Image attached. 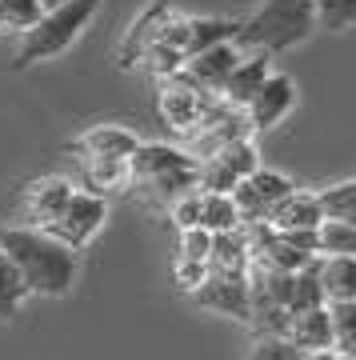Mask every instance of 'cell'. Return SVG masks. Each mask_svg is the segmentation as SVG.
<instances>
[{
  "label": "cell",
  "instance_id": "8992f818",
  "mask_svg": "<svg viewBox=\"0 0 356 360\" xmlns=\"http://www.w3.org/2000/svg\"><path fill=\"white\" fill-rule=\"evenodd\" d=\"M189 296L201 309L217 312V316L248 324V309H253V300H248V272H212L208 269V276Z\"/></svg>",
  "mask_w": 356,
  "mask_h": 360
},
{
  "label": "cell",
  "instance_id": "4dcf8cb0",
  "mask_svg": "<svg viewBox=\"0 0 356 360\" xmlns=\"http://www.w3.org/2000/svg\"><path fill=\"white\" fill-rule=\"evenodd\" d=\"M168 220L180 229H192V224H201V188H189V193H180L177 200H168Z\"/></svg>",
  "mask_w": 356,
  "mask_h": 360
},
{
  "label": "cell",
  "instance_id": "ba28073f",
  "mask_svg": "<svg viewBox=\"0 0 356 360\" xmlns=\"http://www.w3.org/2000/svg\"><path fill=\"white\" fill-rule=\"evenodd\" d=\"M296 184L284 172H276V168H256V172H248L244 180H236V188H232V200H236V212H241L244 224H253V220H265V212L272 205H276L284 193H293Z\"/></svg>",
  "mask_w": 356,
  "mask_h": 360
},
{
  "label": "cell",
  "instance_id": "9a60e30c",
  "mask_svg": "<svg viewBox=\"0 0 356 360\" xmlns=\"http://www.w3.org/2000/svg\"><path fill=\"white\" fill-rule=\"evenodd\" d=\"M77 160V188H84V193L92 196H108L113 193H125L128 184H132V176H128V160H104V156H72Z\"/></svg>",
  "mask_w": 356,
  "mask_h": 360
},
{
  "label": "cell",
  "instance_id": "3957f363",
  "mask_svg": "<svg viewBox=\"0 0 356 360\" xmlns=\"http://www.w3.org/2000/svg\"><path fill=\"white\" fill-rule=\"evenodd\" d=\"M96 13H101V0H64L56 8H44L37 25L28 28V32H20L13 68L49 65V60L64 56V52L84 37V28L92 25Z\"/></svg>",
  "mask_w": 356,
  "mask_h": 360
},
{
  "label": "cell",
  "instance_id": "e575fe53",
  "mask_svg": "<svg viewBox=\"0 0 356 360\" xmlns=\"http://www.w3.org/2000/svg\"><path fill=\"white\" fill-rule=\"evenodd\" d=\"M56 4H64V0H40V8H56Z\"/></svg>",
  "mask_w": 356,
  "mask_h": 360
},
{
  "label": "cell",
  "instance_id": "277c9868",
  "mask_svg": "<svg viewBox=\"0 0 356 360\" xmlns=\"http://www.w3.org/2000/svg\"><path fill=\"white\" fill-rule=\"evenodd\" d=\"M104 220H108V200L84 193V188H72V196H68L61 212L44 224V232L56 236L61 245H68L72 252H84V248L96 240V232L104 229Z\"/></svg>",
  "mask_w": 356,
  "mask_h": 360
},
{
  "label": "cell",
  "instance_id": "ac0fdd59",
  "mask_svg": "<svg viewBox=\"0 0 356 360\" xmlns=\"http://www.w3.org/2000/svg\"><path fill=\"white\" fill-rule=\"evenodd\" d=\"M253 264V248H248V232L229 229V232H212V252H208V269L212 272H248Z\"/></svg>",
  "mask_w": 356,
  "mask_h": 360
},
{
  "label": "cell",
  "instance_id": "7a4b0ae2",
  "mask_svg": "<svg viewBox=\"0 0 356 360\" xmlns=\"http://www.w3.org/2000/svg\"><path fill=\"white\" fill-rule=\"evenodd\" d=\"M312 32H320L312 0H265L248 20H241L232 44L241 52L280 56V52H293L296 44H305Z\"/></svg>",
  "mask_w": 356,
  "mask_h": 360
},
{
  "label": "cell",
  "instance_id": "f1b7e54d",
  "mask_svg": "<svg viewBox=\"0 0 356 360\" xmlns=\"http://www.w3.org/2000/svg\"><path fill=\"white\" fill-rule=\"evenodd\" d=\"M0 13H4V28L8 32H28L40 20V0H0Z\"/></svg>",
  "mask_w": 356,
  "mask_h": 360
},
{
  "label": "cell",
  "instance_id": "83f0119b",
  "mask_svg": "<svg viewBox=\"0 0 356 360\" xmlns=\"http://www.w3.org/2000/svg\"><path fill=\"white\" fill-rule=\"evenodd\" d=\"M317 28L324 32H348L356 25V0H312Z\"/></svg>",
  "mask_w": 356,
  "mask_h": 360
},
{
  "label": "cell",
  "instance_id": "4316f807",
  "mask_svg": "<svg viewBox=\"0 0 356 360\" xmlns=\"http://www.w3.org/2000/svg\"><path fill=\"white\" fill-rule=\"evenodd\" d=\"M25 300H28V292H25V284H20V276H16L13 260L0 252V321H13Z\"/></svg>",
  "mask_w": 356,
  "mask_h": 360
},
{
  "label": "cell",
  "instance_id": "836d02e7",
  "mask_svg": "<svg viewBox=\"0 0 356 360\" xmlns=\"http://www.w3.org/2000/svg\"><path fill=\"white\" fill-rule=\"evenodd\" d=\"M300 360H352V356H341L336 348H308V352H300Z\"/></svg>",
  "mask_w": 356,
  "mask_h": 360
},
{
  "label": "cell",
  "instance_id": "ffe728a7",
  "mask_svg": "<svg viewBox=\"0 0 356 360\" xmlns=\"http://www.w3.org/2000/svg\"><path fill=\"white\" fill-rule=\"evenodd\" d=\"M288 340L296 348H332V328H329V304L320 309H308V312H296L288 321Z\"/></svg>",
  "mask_w": 356,
  "mask_h": 360
},
{
  "label": "cell",
  "instance_id": "484cf974",
  "mask_svg": "<svg viewBox=\"0 0 356 360\" xmlns=\"http://www.w3.org/2000/svg\"><path fill=\"white\" fill-rule=\"evenodd\" d=\"M317 252H341V257H356V224L348 220H320L317 229Z\"/></svg>",
  "mask_w": 356,
  "mask_h": 360
},
{
  "label": "cell",
  "instance_id": "4fadbf2b",
  "mask_svg": "<svg viewBox=\"0 0 356 360\" xmlns=\"http://www.w3.org/2000/svg\"><path fill=\"white\" fill-rule=\"evenodd\" d=\"M140 136L125 124H92L84 136L68 144L64 153L68 156H104V160H128V156L136 153Z\"/></svg>",
  "mask_w": 356,
  "mask_h": 360
},
{
  "label": "cell",
  "instance_id": "e0dca14e",
  "mask_svg": "<svg viewBox=\"0 0 356 360\" xmlns=\"http://www.w3.org/2000/svg\"><path fill=\"white\" fill-rule=\"evenodd\" d=\"M317 281H320V292H324V304L356 300V257L317 252Z\"/></svg>",
  "mask_w": 356,
  "mask_h": 360
},
{
  "label": "cell",
  "instance_id": "7c38bea8",
  "mask_svg": "<svg viewBox=\"0 0 356 360\" xmlns=\"http://www.w3.org/2000/svg\"><path fill=\"white\" fill-rule=\"evenodd\" d=\"M320 220H324L320 196H317V193H305V188L284 193L276 205L265 212V224H268V229H284V232H317Z\"/></svg>",
  "mask_w": 356,
  "mask_h": 360
},
{
  "label": "cell",
  "instance_id": "d6986e66",
  "mask_svg": "<svg viewBox=\"0 0 356 360\" xmlns=\"http://www.w3.org/2000/svg\"><path fill=\"white\" fill-rule=\"evenodd\" d=\"M236 28H241V20H232V16H189L184 56H196L212 44H229V40H236Z\"/></svg>",
  "mask_w": 356,
  "mask_h": 360
},
{
  "label": "cell",
  "instance_id": "d590c367",
  "mask_svg": "<svg viewBox=\"0 0 356 360\" xmlns=\"http://www.w3.org/2000/svg\"><path fill=\"white\" fill-rule=\"evenodd\" d=\"M0 32H8V28H4V13H0Z\"/></svg>",
  "mask_w": 356,
  "mask_h": 360
},
{
  "label": "cell",
  "instance_id": "30bf717a",
  "mask_svg": "<svg viewBox=\"0 0 356 360\" xmlns=\"http://www.w3.org/2000/svg\"><path fill=\"white\" fill-rule=\"evenodd\" d=\"M72 180L68 176H40L28 180L20 188V220L16 224H32V229H44L56 212L64 208V200L72 196Z\"/></svg>",
  "mask_w": 356,
  "mask_h": 360
},
{
  "label": "cell",
  "instance_id": "d4e9b609",
  "mask_svg": "<svg viewBox=\"0 0 356 360\" xmlns=\"http://www.w3.org/2000/svg\"><path fill=\"white\" fill-rule=\"evenodd\" d=\"M320 208L329 220H348L356 224V180H341V184H329L320 188Z\"/></svg>",
  "mask_w": 356,
  "mask_h": 360
},
{
  "label": "cell",
  "instance_id": "1f68e13d",
  "mask_svg": "<svg viewBox=\"0 0 356 360\" xmlns=\"http://www.w3.org/2000/svg\"><path fill=\"white\" fill-rule=\"evenodd\" d=\"M305 348H296L288 336H256L248 360H300Z\"/></svg>",
  "mask_w": 356,
  "mask_h": 360
},
{
  "label": "cell",
  "instance_id": "603a6c76",
  "mask_svg": "<svg viewBox=\"0 0 356 360\" xmlns=\"http://www.w3.org/2000/svg\"><path fill=\"white\" fill-rule=\"evenodd\" d=\"M324 304V292H320V281H317V257L308 260L305 269L293 272V292H288V312H308V309H320Z\"/></svg>",
  "mask_w": 356,
  "mask_h": 360
},
{
  "label": "cell",
  "instance_id": "cb8c5ba5",
  "mask_svg": "<svg viewBox=\"0 0 356 360\" xmlns=\"http://www.w3.org/2000/svg\"><path fill=\"white\" fill-rule=\"evenodd\" d=\"M212 160H220V165L229 168L236 180H244L248 172H256V168H260V148H256V136H241V141L224 144L220 153H212Z\"/></svg>",
  "mask_w": 356,
  "mask_h": 360
},
{
  "label": "cell",
  "instance_id": "5bb4252c",
  "mask_svg": "<svg viewBox=\"0 0 356 360\" xmlns=\"http://www.w3.org/2000/svg\"><path fill=\"white\" fill-rule=\"evenodd\" d=\"M196 165V156L180 144H168V141H140L136 153L128 156V176L132 184L136 180H148V176H160V172H172V168H189Z\"/></svg>",
  "mask_w": 356,
  "mask_h": 360
},
{
  "label": "cell",
  "instance_id": "9c48e42d",
  "mask_svg": "<svg viewBox=\"0 0 356 360\" xmlns=\"http://www.w3.org/2000/svg\"><path fill=\"white\" fill-rule=\"evenodd\" d=\"M180 8H172L168 0H153L148 8H140L136 16H132V25H128V32L120 37V49H116V60H120V68L125 72H132V68L140 65V56L153 49L156 40H160V32H165V25L177 16Z\"/></svg>",
  "mask_w": 356,
  "mask_h": 360
},
{
  "label": "cell",
  "instance_id": "52a82bcc",
  "mask_svg": "<svg viewBox=\"0 0 356 360\" xmlns=\"http://www.w3.org/2000/svg\"><path fill=\"white\" fill-rule=\"evenodd\" d=\"M296 108V80L284 72H268L265 84L253 92V101L244 104V120L253 132H272L280 120H288Z\"/></svg>",
  "mask_w": 356,
  "mask_h": 360
},
{
  "label": "cell",
  "instance_id": "7402d4cb",
  "mask_svg": "<svg viewBox=\"0 0 356 360\" xmlns=\"http://www.w3.org/2000/svg\"><path fill=\"white\" fill-rule=\"evenodd\" d=\"M329 328H332V348L341 356L356 360V300H336V304H329Z\"/></svg>",
  "mask_w": 356,
  "mask_h": 360
},
{
  "label": "cell",
  "instance_id": "5b68a950",
  "mask_svg": "<svg viewBox=\"0 0 356 360\" xmlns=\"http://www.w3.org/2000/svg\"><path fill=\"white\" fill-rule=\"evenodd\" d=\"M212 101H217L212 92L192 89L180 72L168 80H156V112H160V120L177 136H192V132L201 129V120H204V112H208Z\"/></svg>",
  "mask_w": 356,
  "mask_h": 360
},
{
  "label": "cell",
  "instance_id": "6da1fadb",
  "mask_svg": "<svg viewBox=\"0 0 356 360\" xmlns=\"http://www.w3.org/2000/svg\"><path fill=\"white\" fill-rule=\"evenodd\" d=\"M0 252L13 260L28 296L61 300V296L72 292V284L80 276V252H72L56 236H49L44 229H32V224H4L0 229Z\"/></svg>",
  "mask_w": 356,
  "mask_h": 360
},
{
  "label": "cell",
  "instance_id": "44dd1931",
  "mask_svg": "<svg viewBox=\"0 0 356 360\" xmlns=\"http://www.w3.org/2000/svg\"><path fill=\"white\" fill-rule=\"evenodd\" d=\"M244 220L236 212V200L232 193H201V229L208 232H229L241 229Z\"/></svg>",
  "mask_w": 356,
  "mask_h": 360
},
{
  "label": "cell",
  "instance_id": "8fae6325",
  "mask_svg": "<svg viewBox=\"0 0 356 360\" xmlns=\"http://www.w3.org/2000/svg\"><path fill=\"white\" fill-rule=\"evenodd\" d=\"M244 52L236 49V44H212V49H204L196 52V56H189L184 60V68H180V77L189 80L192 89H201V92H212L217 96L220 84L229 80V72L236 68V60H241Z\"/></svg>",
  "mask_w": 356,
  "mask_h": 360
},
{
  "label": "cell",
  "instance_id": "2e32d148",
  "mask_svg": "<svg viewBox=\"0 0 356 360\" xmlns=\"http://www.w3.org/2000/svg\"><path fill=\"white\" fill-rule=\"evenodd\" d=\"M272 72V56H265V52H244L241 60H236V68L229 72V80L220 84V101L232 104V108H244V104L253 101V92L265 84V77Z\"/></svg>",
  "mask_w": 356,
  "mask_h": 360
},
{
  "label": "cell",
  "instance_id": "d6a6232c",
  "mask_svg": "<svg viewBox=\"0 0 356 360\" xmlns=\"http://www.w3.org/2000/svg\"><path fill=\"white\" fill-rule=\"evenodd\" d=\"M204 276H208V264H204V260H184V257L172 260V281H177L180 292H192Z\"/></svg>",
  "mask_w": 356,
  "mask_h": 360
},
{
  "label": "cell",
  "instance_id": "f546056e",
  "mask_svg": "<svg viewBox=\"0 0 356 360\" xmlns=\"http://www.w3.org/2000/svg\"><path fill=\"white\" fill-rule=\"evenodd\" d=\"M208 252H212V232L192 224V229H180L177 232V257L184 260H204L208 264Z\"/></svg>",
  "mask_w": 356,
  "mask_h": 360
}]
</instances>
